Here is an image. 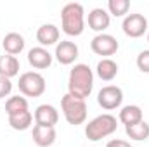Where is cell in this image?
<instances>
[{
  "label": "cell",
  "instance_id": "24",
  "mask_svg": "<svg viewBox=\"0 0 149 147\" xmlns=\"http://www.w3.org/2000/svg\"><path fill=\"white\" fill-rule=\"evenodd\" d=\"M10 90H12V83H10V80L0 76V99L7 97V95L10 94Z\"/></svg>",
  "mask_w": 149,
  "mask_h": 147
},
{
  "label": "cell",
  "instance_id": "25",
  "mask_svg": "<svg viewBox=\"0 0 149 147\" xmlns=\"http://www.w3.org/2000/svg\"><path fill=\"white\" fill-rule=\"evenodd\" d=\"M106 147H132L127 140H121V139H114V140H109Z\"/></svg>",
  "mask_w": 149,
  "mask_h": 147
},
{
  "label": "cell",
  "instance_id": "18",
  "mask_svg": "<svg viewBox=\"0 0 149 147\" xmlns=\"http://www.w3.org/2000/svg\"><path fill=\"white\" fill-rule=\"evenodd\" d=\"M120 121L128 126V125H135L139 121H142V109L139 106H125L120 111Z\"/></svg>",
  "mask_w": 149,
  "mask_h": 147
},
{
  "label": "cell",
  "instance_id": "21",
  "mask_svg": "<svg viewBox=\"0 0 149 147\" xmlns=\"http://www.w3.org/2000/svg\"><path fill=\"white\" fill-rule=\"evenodd\" d=\"M23 111H28V101H26L24 97L14 95V97H10V99L5 102V112H7L9 116L17 114V112H23Z\"/></svg>",
  "mask_w": 149,
  "mask_h": 147
},
{
  "label": "cell",
  "instance_id": "14",
  "mask_svg": "<svg viewBox=\"0 0 149 147\" xmlns=\"http://www.w3.org/2000/svg\"><path fill=\"white\" fill-rule=\"evenodd\" d=\"M2 45H3V50L9 55H17L24 49V38L21 37L19 33L12 31V33H7L5 35V38L2 40Z\"/></svg>",
  "mask_w": 149,
  "mask_h": 147
},
{
  "label": "cell",
  "instance_id": "2",
  "mask_svg": "<svg viewBox=\"0 0 149 147\" xmlns=\"http://www.w3.org/2000/svg\"><path fill=\"white\" fill-rule=\"evenodd\" d=\"M61 28L66 35L78 37L83 33L85 23H83V7L81 3L70 2L61 10Z\"/></svg>",
  "mask_w": 149,
  "mask_h": 147
},
{
  "label": "cell",
  "instance_id": "6",
  "mask_svg": "<svg viewBox=\"0 0 149 147\" xmlns=\"http://www.w3.org/2000/svg\"><path fill=\"white\" fill-rule=\"evenodd\" d=\"M97 102L102 109L111 111L116 109L121 106L123 102V92L120 87H114V85H108V87H102L97 94Z\"/></svg>",
  "mask_w": 149,
  "mask_h": 147
},
{
  "label": "cell",
  "instance_id": "9",
  "mask_svg": "<svg viewBox=\"0 0 149 147\" xmlns=\"http://www.w3.org/2000/svg\"><path fill=\"white\" fill-rule=\"evenodd\" d=\"M76 57H78V47H76V43L70 42V40H61L57 43V47H56V59L61 64H64V66L73 64Z\"/></svg>",
  "mask_w": 149,
  "mask_h": 147
},
{
  "label": "cell",
  "instance_id": "23",
  "mask_svg": "<svg viewBox=\"0 0 149 147\" xmlns=\"http://www.w3.org/2000/svg\"><path fill=\"white\" fill-rule=\"evenodd\" d=\"M137 68L142 73H149V50H142L137 55Z\"/></svg>",
  "mask_w": 149,
  "mask_h": 147
},
{
  "label": "cell",
  "instance_id": "19",
  "mask_svg": "<svg viewBox=\"0 0 149 147\" xmlns=\"http://www.w3.org/2000/svg\"><path fill=\"white\" fill-rule=\"evenodd\" d=\"M97 74L104 81H111L113 78L118 74V64L113 59H102L97 64Z\"/></svg>",
  "mask_w": 149,
  "mask_h": 147
},
{
  "label": "cell",
  "instance_id": "15",
  "mask_svg": "<svg viewBox=\"0 0 149 147\" xmlns=\"http://www.w3.org/2000/svg\"><path fill=\"white\" fill-rule=\"evenodd\" d=\"M37 40L42 45H54L59 42V28L54 24H42L37 31Z\"/></svg>",
  "mask_w": 149,
  "mask_h": 147
},
{
  "label": "cell",
  "instance_id": "5",
  "mask_svg": "<svg viewBox=\"0 0 149 147\" xmlns=\"http://www.w3.org/2000/svg\"><path fill=\"white\" fill-rule=\"evenodd\" d=\"M17 87L26 97H40L45 92V78L37 71H26L19 76Z\"/></svg>",
  "mask_w": 149,
  "mask_h": 147
},
{
  "label": "cell",
  "instance_id": "17",
  "mask_svg": "<svg viewBox=\"0 0 149 147\" xmlns=\"http://www.w3.org/2000/svg\"><path fill=\"white\" fill-rule=\"evenodd\" d=\"M31 121H33V114H31L30 111H23V112H17V114L9 116V125H10V128L19 130V132L28 130V128L31 126Z\"/></svg>",
  "mask_w": 149,
  "mask_h": 147
},
{
  "label": "cell",
  "instance_id": "10",
  "mask_svg": "<svg viewBox=\"0 0 149 147\" xmlns=\"http://www.w3.org/2000/svg\"><path fill=\"white\" fill-rule=\"evenodd\" d=\"M59 121V112L50 104H42L35 109V123L42 126H54Z\"/></svg>",
  "mask_w": 149,
  "mask_h": 147
},
{
  "label": "cell",
  "instance_id": "22",
  "mask_svg": "<svg viewBox=\"0 0 149 147\" xmlns=\"http://www.w3.org/2000/svg\"><path fill=\"white\" fill-rule=\"evenodd\" d=\"M108 9H109V12H111L113 16L121 17V16H125L128 12L130 2L128 0H109L108 2Z\"/></svg>",
  "mask_w": 149,
  "mask_h": 147
},
{
  "label": "cell",
  "instance_id": "16",
  "mask_svg": "<svg viewBox=\"0 0 149 147\" xmlns=\"http://www.w3.org/2000/svg\"><path fill=\"white\" fill-rule=\"evenodd\" d=\"M19 73V61L16 55H0V76L12 78Z\"/></svg>",
  "mask_w": 149,
  "mask_h": 147
},
{
  "label": "cell",
  "instance_id": "3",
  "mask_svg": "<svg viewBox=\"0 0 149 147\" xmlns=\"http://www.w3.org/2000/svg\"><path fill=\"white\" fill-rule=\"evenodd\" d=\"M116 128H118L116 118H114L113 114H108V112H106V114H101V116L94 118V119L85 126V135H87L88 140L97 142V140H101V139H104V137L114 133Z\"/></svg>",
  "mask_w": 149,
  "mask_h": 147
},
{
  "label": "cell",
  "instance_id": "12",
  "mask_svg": "<svg viewBox=\"0 0 149 147\" xmlns=\"http://www.w3.org/2000/svg\"><path fill=\"white\" fill-rule=\"evenodd\" d=\"M28 62L37 69H45L52 64V55L43 47H33L28 52Z\"/></svg>",
  "mask_w": 149,
  "mask_h": 147
},
{
  "label": "cell",
  "instance_id": "8",
  "mask_svg": "<svg viewBox=\"0 0 149 147\" xmlns=\"http://www.w3.org/2000/svg\"><path fill=\"white\" fill-rule=\"evenodd\" d=\"M123 33L130 38H139L148 31V19L142 14H128L123 19Z\"/></svg>",
  "mask_w": 149,
  "mask_h": 147
},
{
  "label": "cell",
  "instance_id": "11",
  "mask_svg": "<svg viewBox=\"0 0 149 147\" xmlns=\"http://www.w3.org/2000/svg\"><path fill=\"white\" fill-rule=\"evenodd\" d=\"M33 142L40 147H50L56 142V128L54 126H33Z\"/></svg>",
  "mask_w": 149,
  "mask_h": 147
},
{
  "label": "cell",
  "instance_id": "1",
  "mask_svg": "<svg viewBox=\"0 0 149 147\" xmlns=\"http://www.w3.org/2000/svg\"><path fill=\"white\" fill-rule=\"evenodd\" d=\"M94 88V74L87 64H74V68L70 71L68 80V94L76 99L85 101Z\"/></svg>",
  "mask_w": 149,
  "mask_h": 147
},
{
  "label": "cell",
  "instance_id": "4",
  "mask_svg": "<svg viewBox=\"0 0 149 147\" xmlns=\"http://www.w3.org/2000/svg\"><path fill=\"white\" fill-rule=\"evenodd\" d=\"M61 107H63V114L70 125L76 126L87 119V104L81 99H76L73 95L66 94L61 101Z\"/></svg>",
  "mask_w": 149,
  "mask_h": 147
},
{
  "label": "cell",
  "instance_id": "13",
  "mask_svg": "<svg viewBox=\"0 0 149 147\" xmlns=\"http://www.w3.org/2000/svg\"><path fill=\"white\" fill-rule=\"evenodd\" d=\"M109 21H111L109 19V14L104 9H101V7L92 9L88 12V26L94 31H104L109 26Z\"/></svg>",
  "mask_w": 149,
  "mask_h": 147
},
{
  "label": "cell",
  "instance_id": "7",
  "mask_svg": "<svg viewBox=\"0 0 149 147\" xmlns=\"http://www.w3.org/2000/svg\"><path fill=\"white\" fill-rule=\"evenodd\" d=\"M118 40L113 37V35H108V33H99L97 37L92 38L90 42V49L92 52H95L97 55H104L108 59V55H113L116 54L118 50Z\"/></svg>",
  "mask_w": 149,
  "mask_h": 147
},
{
  "label": "cell",
  "instance_id": "20",
  "mask_svg": "<svg viewBox=\"0 0 149 147\" xmlns=\"http://www.w3.org/2000/svg\"><path fill=\"white\" fill-rule=\"evenodd\" d=\"M125 132L134 140H146V139H149V125L144 119L139 121V123H135V125L125 126Z\"/></svg>",
  "mask_w": 149,
  "mask_h": 147
},
{
  "label": "cell",
  "instance_id": "26",
  "mask_svg": "<svg viewBox=\"0 0 149 147\" xmlns=\"http://www.w3.org/2000/svg\"><path fill=\"white\" fill-rule=\"evenodd\" d=\"M148 42H149V31H148Z\"/></svg>",
  "mask_w": 149,
  "mask_h": 147
}]
</instances>
